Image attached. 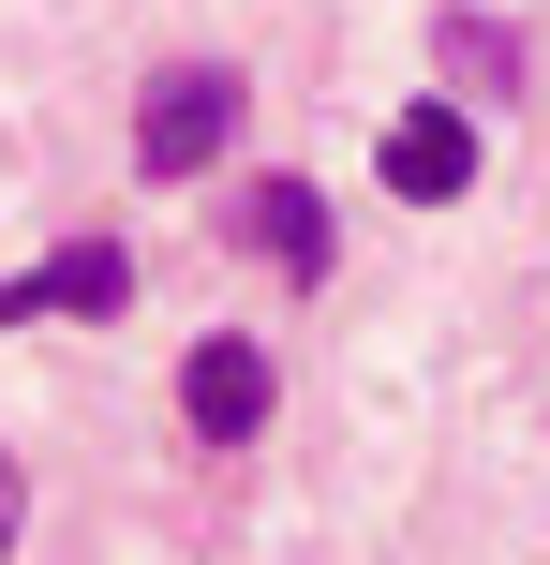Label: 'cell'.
I'll return each mask as SVG.
<instances>
[{"instance_id":"5","label":"cell","mask_w":550,"mask_h":565,"mask_svg":"<svg viewBox=\"0 0 550 565\" xmlns=\"http://www.w3.org/2000/svg\"><path fill=\"white\" fill-rule=\"evenodd\" d=\"M238 224H254V254H283L298 282H327V209H313V179H268Z\"/></svg>"},{"instance_id":"6","label":"cell","mask_w":550,"mask_h":565,"mask_svg":"<svg viewBox=\"0 0 550 565\" xmlns=\"http://www.w3.org/2000/svg\"><path fill=\"white\" fill-rule=\"evenodd\" d=\"M446 75H476V89H506L521 60H506V30L492 15H446Z\"/></svg>"},{"instance_id":"4","label":"cell","mask_w":550,"mask_h":565,"mask_svg":"<svg viewBox=\"0 0 550 565\" xmlns=\"http://www.w3.org/2000/svg\"><path fill=\"white\" fill-rule=\"evenodd\" d=\"M134 298V254L119 238H75V254H45L30 282H0V328H30V312H119Z\"/></svg>"},{"instance_id":"7","label":"cell","mask_w":550,"mask_h":565,"mask_svg":"<svg viewBox=\"0 0 550 565\" xmlns=\"http://www.w3.org/2000/svg\"><path fill=\"white\" fill-rule=\"evenodd\" d=\"M0 507H15V477H0Z\"/></svg>"},{"instance_id":"2","label":"cell","mask_w":550,"mask_h":565,"mask_svg":"<svg viewBox=\"0 0 550 565\" xmlns=\"http://www.w3.org/2000/svg\"><path fill=\"white\" fill-rule=\"evenodd\" d=\"M179 417H194L208 447H254V431H268V342L208 328L194 358H179Z\"/></svg>"},{"instance_id":"1","label":"cell","mask_w":550,"mask_h":565,"mask_svg":"<svg viewBox=\"0 0 550 565\" xmlns=\"http://www.w3.org/2000/svg\"><path fill=\"white\" fill-rule=\"evenodd\" d=\"M238 105H254L238 60H164V75L134 89V164H149V179H208V164L238 149Z\"/></svg>"},{"instance_id":"3","label":"cell","mask_w":550,"mask_h":565,"mask_svg":"<svg viewBox=\"0 0 550 565\" xmlns=\"http://www.w3.org/2000/svg\"><path fill=\"white\" fill-rule=\"evenodd\" d=\"M387 194H417V209L476 194V119L462 105H402V119H387Z\"/></svg>"}]
</instances>
